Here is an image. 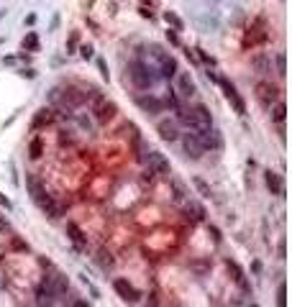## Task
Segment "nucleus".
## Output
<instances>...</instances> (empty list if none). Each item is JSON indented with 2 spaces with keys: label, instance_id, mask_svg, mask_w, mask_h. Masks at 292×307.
Instances as JSON below:
<instances>
[{
  "label": "nucleus",
  "instance_id": "26",
  "mask_svg": "<svg viewBox=\"0 0 292 307\" xmlns=\"http://www.w3.org/2000/svg\"><path fill=\"white\" fill-rule=\"evenodd\" d=\"M3 15H5V10H0V18H3Z\"/></svg>",
  "mask_w": 292,
  "mask_h": 307
},
{
  "label": "nucleus",
  "instance_id": "12",
  "mask_svg": "<svg viewBox=\"0 0 292 307\" xmlns=\"http://www.w3.org/2000/svg\"><path fill=\"white\" fill-rule=\"evenodd\" d=\"M157 131H159V136L164 138V141H177L179 138V133H177V123H172V120H162L159 126H157Z\"/></svg>",
  "mask_w": 292,
  "mask_h": 307
},
{
  "label": "nucleus",
  "instance_id": "6",
  "mask_svg": "<svg viewBox=\"0 0 292 307\" xmlns=\"http://www.w3.org/2000/svg\"><path fill=\"white\" fill-rule=\"evenodd\" d=\"M136 105L141 107L144 113H149V115H157V113L164 110V100L154 98V95H136Z\"/></svg>",
  "mask_w": 292,
  "mask_h": 307
},
{
  "label": "nucleus",
  "instance_id": "7",
  "mask_svg": "<svg viewBox=\"0 0 292 307\" xmlns=\"http://www.w3.org/2000/svg\"><path fill=\"white\" fill-rule=\"evenodd\" d=\"M175 77H177V90H175V92H179L182 98H195L197 87H195V82H192L190 72H179V69H177Z\"/></svg>",
  "mask_w": 292,
  "mask_h": 307
},
{
  "label": "nucleus",
  "instance_id": "1",
  "mask_svg": "<svg viewBox=\"0 0 292 307\" xmlns=\"http://www.w3.org/2000/svg\"><path fill=\"white\" fill-rule=\"evenodd\" d=\"M157 77H159L157 69H154L149 61H144V59H131L128 61V80L136 90H141V92L151 90L157 85Z\"/></svg>",
  "mask_w": 292,
  "mask_h": 307
},
{
  "label": "nucleus",
  "instance_id": "4",
  "mask_svg": "<svg viewBox=\"0 0 292 307\" xmlns=\"http://www.w3.org/2000/svg\"><path fill=\"white\" fill-rule=\"evenodd\" d=\"M221 85V90H223V95H226V100L234 105V110L238 113V115H246V102L241 100V95H238V90L234 87V82H228L226 77H218V80H215Z\"/></svg>",
  "mask_w": 292,
  "mask_h": 307
},
{
  "label": "nucleus",
  "instance_id": "14",
  "mask_svg": "<svg viewBox=\"0 0 292 307\" xmlns=\"http://www.w3.org/2000/svg\"><path fill=\"white\" fill-rule=\"evenodd\" d=\"M67 233H69V241L74 243V249H85V246H87V238H85V233H82V230L80 228H77V223H67Z\"/></svg>",
  "mask_w": 292,
  "mask_h": 307
},
{
  "label": "nucleus",
  "instance_id": "13",
  "mask_svg": "<svg viewBox=\"0 0 292 307\" xmlns=\"http://www.w3.org/2000/svg\"><path fill=\"white\" fill-rule=\"evenodd\" d=\"M192 115H195V120H197V128L213 126V115H210V110H208L205 105H195V107H192Z\"/></svg>",
  "mask_w": 292,
  "mask_h": 307
},
{
  "label": "nucleus",
  "instance_id": "15",
  "mask_svg": "<svg viewBox=\"0 0 292 307\" xmlns=\"http://www.w3.org/2000/svg\"><path fill=\"white\" fill-rule=\"evenodd\" d=\"M267 187L272 190V195H277V197H282L285 195V184H282V179H280V174L277 172H267Z\"/></svg>",
  "mask_w": 292,
  "mask_h": 307
},
{
  "label": "nucleus",
  "instance_id": "23",
  "mask_svg": "<svg viewBox=\"0 0 292 307\" xmlns=\"http://www.w3.org/2000/svg\"><path fill=\"white\" fill-rule=\"evenodd\" d=\"M80 54H82L85 59H92V46H82V49H80Z\"/></svg>",
  "mask_w": 292,
  "mask_h": 307
},
{
  "label": "nucleus",
  "instance_id": "5",
  "mask_svg": "<svg viewBox=\"0 0 292 307\" xmlns=\"http://www.w3.org/2000/svg\"><path fill=\"white\" fill-rule=\"evenodd\" d=\"M256 95H259L261 105L269 110V107L280 100V90H277L274 85H269V82H256Z\"/></svg>",
  "mask_w": 292,
  "mask_h": 307
},
{
  "label": "nucleus",
  "instance_id": "27",
  "mask_svg": "<svg viewBox=\"0 0 292 307\" xmlns=\"http://www.w3.org/2000/svg\"><path fill=\"white\" fill-rule=\"evenodd\" d=\"M0 230H3V220H0Z\"/></svg>",
  "mask_w": 292,
  "mask_h": 307
},
{
  "label": "nucleus",
  "instance_id": "21",
  "mask_svg": "<svg viewBox=\"0 0 292 307\" xmlns=\"http://www.w3.org/2000/svg\"><path fill=\"white\" fill-rule=\"evenodd\" d=\"M195 51H197V56H200V59H203L205 64H208V69H213V67H215V59H213L208 51H203V49H195Z\"/></svg>",
  "mask_w": 292,
  "mask_h": 307
},
{
  "label": "nucleus",
  "instance_id": "9",
  "mask_svg": "<svg viewBox=\"0 0 292 307\" xmlns=\"http://www.w3.org/2000/svg\"><path fill=\"white\" fill-rule=\"evenodd\" d=\"M269 110H272V120L277 123V131H280V138L285 141V118H287V105H285V100L280 98V100H277V102L269 107Z\"/></svg>",
  "mask_w": 292,
  "mask_h": 307
},
{
  "label": "nucleus",
  "instance_id": "19",
  "mask_svg": "<svg viewBox=\"0 0 292 307\" xmlns=\"http://www.w3.org/2000/svg\"><path fill=\"white\" fill-rule=\"evenodd\" d=\"M36 46H39V36L34 34V31H31V34H28V36L23 39V49H31V51H34Z\"/></svg>",
  "mask_w": 292,
  "mask_h": 307
},
{
  "label": "nucleus",
  "instance_id": "8",
  "mask_svg": "<svg viewBox=\"0 0 292 307\" xmlns=\"http://www.w3.org/2000/svg\"><path fill=\"white\" fill-rule=\"evenodd\" d=\"M182 149H184V156H187V159H200L205 154L203 149H200V144H197V138H195L192 131H187L182 136Z\"/></svg>",
  "mask_w": 292,
  "mask_h": 307
},
{
  "label": "nucleus",
  "instance_id": "17",
  "mask_svg": "<svg viewBox=\"0 0 292 307\" xmlns=\"http://www.w3.org/2000/svg\"><path fill=\"white\" fill-rule=\"evenodd\" d=\"M164 21H167L169 26H172L175 31H182V28H184V23L179 21V15H175L172 10H167V13H164Z\"/></svg>",
  "mask_w": 292,
  "mask_h": 307
},
{
  "label": "nucleus",
  "instance_id": "25",
  "mask_svg": "<svg viewBox=\"0 0 292 307\" xmlns=\"http://www.w3.org/2000/svg\"><path fill=\"white\" fill-rule=\"evenodd\" d=\"M280 305H285V284L280 287Z\"/></svg>",
  "mask_w": 292,
  "mask_h": 307
},
{
  "label": "nucleus",
  "instance_id": "3",
  "mask_svg": "<svg viewBox=\"0 0 292 307\" xmlns=\"http://www.w3.org/2000/svg\"><path fill=\"white\" fill-rule=\"evenodd\" d=\"M151 56L157 59V67H159V77H164V80H172V77L177 74V59L164 51L162 46H151Z\"/></svg>",
  "mask_w": 292,
  "mask_h": 307
},
{
  "label": "nucleus",
  "instance_id": "16",
  "mask_svg": "<svg viewBox=\"0 0 292 307\" xmlns=\"http://www.w3.org/2000/svg\"><path fill=\"white\" fill-rule=\"evenodd\" d=\"M254 67H256L261 74H269V72H272V59H269L267 54H259V56H254Z\"/></svg>",
  "mask_w": 292,
  "mask_h": 307
},
{
  "label": "nucleus",
  "instance_id": "18",
  "mask_svg": "<svg viewBox=\"0 0 292 307\" xmlns=\"http://www.w3.org/2000/svg\"><path fill=\"white\" fill-rule=\"evenodd\" d=\"M192 184L197 187V192L203 195V197H213V190H210V187H208V184H205L203 179H200V177H192Z\"/></svg>",
  "mask_w": 292,
  "mask_h": 307
},
{
  "label": "nucleus",
  "instance_id": "20",
  "mask_svg": "<svg viewBox=\"0 0 292 307\" xmlns=\"http://www.w3.org/2000/svg\"><path fill=\"white\" fill-rule=\"evenodd\" d=\"M274 61H277V74H280V77H285V74H287V64H285V54H277V56H274Z\"/></svg>",
  "mask_w": 292,
  "mask_h": 307
},
{
  "label": "nucleus",
  "instance_id": "24",
  "mask_svg": "<svg viewBox=\"0 0 292 307\" xmlns=\"http://www.w3.org/2000/svg\"><path fill=\"white\" fill-rule=\"evenodd\" d=\"M98 67H100V74L108 80V67H105V61H103V59H98Z\"/></svg>",
  "mask_w": 292,
  "mask_h": 307
},
{
  "label": "nucleus",
  "instance_id": "10",
  "mask_svg": "<svg viewBox=\"0 0 292 307\" xmlns=\"http://www.w3.org/2000/svg\"><path fill=\"white\" fill-rule=\"evenodd\" d=\"M113 287H116V292L120 295V300H126V302H138V292H136L126 279H113Z\"/></svg>",
  "mask_w": 292,
  "mask_h": 307
},
{
  "label": "nucleus",
  "instance_id": "11",
  "mask_svg": "<svg viewBox=\"0 0 292 307\" xmlns=\"http://www.w3.org/2000/svg\"><path fill=\"white\" fill-rule=\"evenodd\" d=\"M226 264H228V269H231V274H234V282L241 287V292H246V295H249V292H251V284L249 282H246V274H243V269L236 264V261H226Z\"/></svg>",
  "mask_w": 292,
  "mask_h": 307
},
{
  "label": "nucleus",
  "instance_id": "2",
  "mask_svg": "<svg viewBox=\"0 0 292 307\" xmlns=\"http://www.w3.org/2000/svg\"><path fill=\"white\" fill-rule=\"evenodd\" d=\"M26 187L31 190V197L36 200V205H39L46 215H49V218H59V207L54 205V200L41 190V184H39L34 177H26Z\"/></svg>",
  "mask_w": 292,
  "mask_h": 307
},
{
  "label": "nucleus",
  "instance_id": "22",
  "mask_svg": "<svg viewBox=\"0 0 292 307\" xmlns=\"http://www.w3.org/2000/svg\"><path fill=\"white\" fill-rule=\"evenodd\" d=\"M167 41L172 46H179V39H177V31H167Z\"/></svg>",
  "mask_w": 292,
  "mask_h": 307
}]
</instances>
